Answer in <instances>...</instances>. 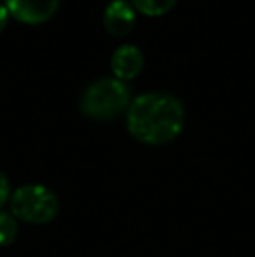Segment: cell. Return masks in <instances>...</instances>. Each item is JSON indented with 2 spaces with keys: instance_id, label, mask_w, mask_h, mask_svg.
Instances as JSON below:
<instances>
[{
  "instance_id": "obj_10",
  "label": "cell",
  "mask_w": 255,
  "mask_h": 257,
  "mask_svg": "<svg viewBox=\"0 0 255 257\" xmlns=\"http://www.w3.org/2000/svg\"><path fill=\"white\" fill-rule=\"evenodd\" d=\"M9 11H7V7H6V4H2L0 2V32L4 30V28L7 27V21H9Z\"/></svg>"
},
{
  "instance_id": "obj_6",
  "label": "cell",
  "mask_w": 255,
  "mask_h": 257,
  "mask_svg": "<svg viewBox=\"0 0 255 257\" xmlns=\"http://www.w3.org/2000/svg\"><path fill=\"white\" fill-rule=\"evenodd\" d=\"M145 58L138 46L123 44L114 51L110 58V68L114 72V77L119 81H131L142 72Z\"/></svg>"
},
{
  "instance_id": "obj_8",
  "label": "cell",
  "mask_w": 255,
  "mask_h": 257,
  "mask_svg": "<svg viewBox=\"0 0 255 257\" xmlns=\"http://www.w3.org/2000/svg\"><path fill=\"white\" fill-rule=\"evenodd\" d=\"M18 238V219L11 212L0 210V247H9Z\"/></svg>"
},
{
  "instance_id": "obj_4",
  "label": "cell",
  "mask_w": 255,
  "mask_h": 257,
  "mask_svg": "<svg viewBox=\"0 0 255 257\" xmlns=\"http://www.w3.org/2000/svg\"><path fill=\"white\" fill-rule=\"evenodd\" d=\"M13 18L25 25H41L55 16L60 0H4Z\"/></svg>"
},
{
  "instance_id": "obj_7",
  "label": "cell",
  "mask_w": 255,
  "mask_h": 257,
  "mask_svg": "<svg viewBox=\"0 0 255 257\" xmlns=\"http://www.w3.org/2000/svg\"><path fill=\"white\" fill-rule=\"evenodd\" d=\"M135 11L145 16H163L175 7L177 0H129Z\"/></svg>"
},
{
  "instance_id": "obj_2",
  "label": "cell",
  "mask_w": 255,
  "mask_h": 257,
  "mask_svg": "<svg viewBox=\"0 0 255 257\" xmlns=\"http://www.w3.org/2000/svg\"><path fill=\"white\" fill-rule=\"evenodd\" d=\"M131 105V89L124 81L103 77L91 82L82 91L79 110L82 115L96 121H109L128 110Z\"/></svg>"
},
{
  "instance_id": "obj_9",
  "label": "cell",
  "mask_w": 255,
  "mask_h": 257,
  "mask_svg": "<svg viewBox=\"0 0 255 257\" xmlns=\"http://www.w3.org/2000/svg\"><path fill=\"white\" fill-rule=\"evenodd\" d=\"M11 194H13V191H11V182L6 173L0 170V208L11 200Z\"/></svg>"
},
{
  "instance_id": "obj_1",
  "label": "cell",
  "mask_w": 255,
  "mask_h": 257,
  "mask_svg": "<svg viewBox=\"0 0 255 257\" xmlns=\"http://www.w3.org/2000/svg\"><path fill=\"white\" fill-rule=\"evenodd\" d=\"M128 132L145 146H164L182 133L184 103L170 93H143L128 108Z\"/></svg>"
},
{
  "instance_id": "obj_5",
  "label": "cell",
  "mask_w": 255,
  "mask_h": 257,
  "mask_svg": "<svg viewBox=\"0 0 255 257\" xmlns=\"http://www.w3.org/2000/svg\"><path fill=\"white\" fill-rule=\"evenodd\" d=\"M136 23V11L129 0H112L103 11V27L114 37H124Z\"/></svg>"
},
{
  "instance_id": "obj_3",
  "label": "cell",
  "mask_w": 255,
  "mask_h": 257,
  "mask_svg": "<svg viewBox=\"0 0 255 257\" xmlns=\"http://www.w3.org/2000/svg\"><path fill=\"white\" fill-rule=\"evenodd\" d=\"M11 213L18 220L34 226L48 224L60 213V200L44 184H23L11 194Z\"/></svg>"
}]
</instances>
